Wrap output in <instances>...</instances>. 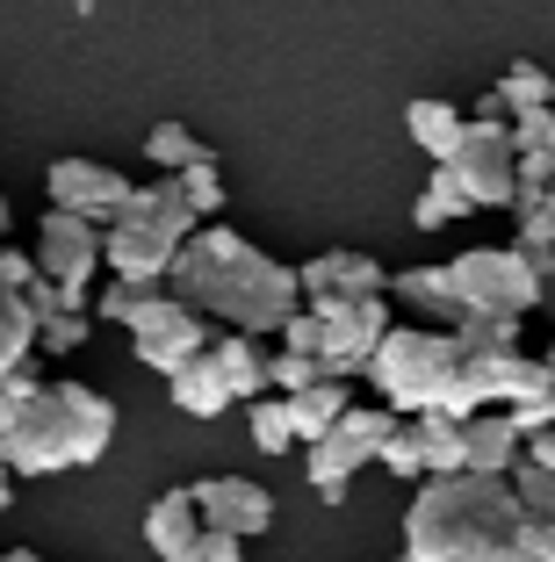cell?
Listing matches in <instances>:
<instances>
[{"label":"cell","instance_id":"6da1fadb","mask_svg":"<svg viewBox=\"0 0 555 562\" xmlns=\"http://www.w3.org/2000/svg\"><path fill=\"white\" fill-rule=\"evenodd\" d=\"M115 440V404L87 382H44L36 368L0 375V462L8 476H66L101 462Z\"/></svg>","mask_w":555,"mask_h":562},{"label":"cell","instance_id":"7a4b0ae2","mask_svg":"<svg viewBox=\"0 0 555 562\" xmlns=\"http://www.w3.org/2000/svg\"><path fill=\"white\" fill-rule=\"evenodd\" d=\"M166 296H180L202 317H224V325L245 331V339H267V331H281L296 311H303V296H296V267L267 260L253 238L224 232V224H202V232L174 252V267H166Z\"/></svg>","mask_w":555,"mask_h":562},{"label":"cell","instance_id":"3957f363","mask_svg":"<svg viewBox=\"0 0 555 562\" xmlns=\"http://www.w3.org/2000/svg\"><path fill=\"white\" fill-rule=\"evenodd\" d=\"M520 519L506 476H425L404 513V562H506Z\"/></svg>","mask_w":555,"mask_h":562},{"label":"cell","instance_id":"277c9868","mask_svg":"<svg viewBox=\"0 0 555 562\" xmlns=\"http://www.w3.org/2000/svg\"><path fill=\"white\" fill-rule=\"evenodd\" d=\"M196 232L202 224H196V210L180 202V188L174 181H145V188H131L123 216L101 232V267H109L115 281H131V289H159L166 267H174V252Z\"/></svg>","mask_w":555,"mask_h":562},{"label":"cell","instance_id":"5b68a950","mask_svg":"<svg viewBox=\"0 0 555 562\" xmlns=\"http://www.w3.org/2000/svg\"><path fill=\"white\" fill-rule=\"evenodd\" d=\"M360 375L382 390V412L419 418V412H433V404H441L447 375H455V339H447L441 325H390Z\"/></svg>","mask_w":555,"mask_h":562},{"label":"cell","instance_id":"8992f818","mask_svg":"<svg viewBox=\"0 0 555 562\" xmlns=\"http://www.w3.org/2000/svg\"><path fill=\"white\" fill-rule=\"evenodd\" d=\"M447 281L469 317H526L541 303V267L520 246H469L462 260H447Z\"/></svg>","mask_w":555,"mask_h":562},{"label":"cell","instance_id":"52a82bcc","mask_svg":"<svg viewBox=\"0 0 555 562\" xmlns=\"http://www.w3.org/2000/svg\"><path fill=\"white\" fill-rule=\"evenodd\" d=\"M404 426L397 412H360V404H346L340 412V426L325 432V440H311V454H303V476H311V491L325 497V505H340L346 497V483L360 476V469L382 454V440Z\"/></svg>","mask_w":555,"mask_h":562},{"label":"cell","instance_id":"ba28073f","mask_svg":"<svg viewBox=\"0 0 555 562\" xmlns=\"http://www.w3.org/2000/svg\"><path fill=\"white\" fill-rule=\"evenodd\" d=\"M447 173L462 181V195L476 210H512L520 195V151H512V123L506 116H469L462 123V145L447 159Z\"/></svg>","mask_w":555,"mask_h":562},{"label":"cell","instance_id":"9c48e42d","mask_svg":"<svg viewBox=\"0 0 555 562\" xmlns=\"http://www.w3.org/2000/svg\"><path fill=\"white\" fill-rule=\"evenodd\" d=\"M131 347L152 375H174V368H188L196 353H210V317L188 311L180 296L145 289V296H137V317H131Z\"/></svg>","mask_w":555,"mask_h":562},{"label":"cell","instance_id":"30bf717a","mask_svg":"<svg viewBox=\"0 0 555 562\" xmlns=\"http://www.w3.org/2000/svg\"><path fill=\"white\" fill-rule=\"evenodd\" d=\"M311 317H318V368L325 375H360L368 368V353L382 347V331H390V311H382V296H325V303H311Z\"/></svg>","mask_w":555,"mask_h":562},{"label":"cell","instance_id":"8fae6325","mask_svg":"<svg viewBox=\"0 0 555 562\" xmlns=\"http://www.w3.org/2000/svg\"><path fill=\"white\" fill-rule=\"evenodd\" d=\"M95 267H101V224L66 216V210H44V216H36V274L58 281V296H66L73 311H87Z\"/></svg>","mask_w":555,"mask_h":562},{"label":"cell","instance_id":"7c38bea8","mask_svg":"<svg viewBox=\"0 0 555 562\" xmlns=\"http://www.w3.org/2000/svg\"><path fill=\"white\" fill-rule=\"evenodd\" d=\"M131 188H137L131 173H115V166H101V159H58L51 181H44V195H51V210L87 216V224L109 232L115 216H123V202H131Z\"/></svg>","mask_w":555,"mask_h":562},{"label":"cell","instance_id":"4fadbf2b","mask_svg":"<svg viewBox=\"0 0 555 562\" xmlns=\"http://www.w3.org/2000/svg\"><path fill=\"white\" fill-rule=\"evenodd\" d=\"M188 491H196V513H202L210 533L253 541V533L275 527V497H267L253 476H210V483H188Z\"/></svg>","mask_w":555,"mask_h":562},{"label":"cell","instance_id":"5bb4252c","mask_svg":"<svg viewBox=\"0 0 555 562\" xmlns=\"http://www.w3.org/2000/svg\"><path fill=\"white\" fill-rule=\"evenodd\" d=\"M296 296L303 303H325V296H390V274H382V260H368V252H318V260L296 267Z\"/></svg>","mask_w":555,"mask_h":562},{"label":"cell","instance_id":"9a60e30c","mask_svg":"<svg viewBox=\"0 0 555 562\" xmlns=\"http://www.w3.org/2000/svg\"><path fill=\"white\" fill-rule=\"evenodd\" d=\"M520 454H526V440L506 412H484V418L462 426V469H469V476H512Z\"/></svg>","mask_w":555,"mask_h":562},{"label":"cell","instance_id":"2e32d148","mask_svg":"<svg viewBox=\"0 0 555 562\" xmlns=\"http://www.w3.org/2000/svg\"><path fill=\"white\" fill-rule=\"evenodd\" d=\"M210 361H217V375H224L231 404H260L267 397V347L260 339L224 331V339H210Z\"/></svg>","mask_w":555,"mask_h":562},{"label":"cell","instance_id":"e0dca14e","mask_svg":"<svg viewBox=\"0 0 555 562\" xmlns=\"http://www.w3.org/2000/svg\"><path fill=\"white\" fill-rule=\"evenodd\" d=\"M462 109L455 101H441V94H419V101H404V131H411V145L425 151L433 166H447L455 159V145H462Z\"/></svg>","mask_w":555,"mask_h":562},{"label":"cell","instance_id":"ac0fdd59","mask_svg":"<svg viewBox=\"0 0 555 562\" xmlns=\"http://www.w3.org/2000/svg\"><path fill=\"white\" fill-rule=\"evenodd\" d=\"M202 533V513H196V491L180 483V491H166V497H152V513H145V548L159 562H174L180 548Z\"/></svg>","mask_w":555,"mask_h":562},{"label":"cell","instance_id":"d6986e66","mask_svg":"<svg viewBox=\"0 0 555 562\" xmlns=\"http://www.w3.org/2000/svg\"><path fill=\"white\" fill-rule=\"evenodd\" d=\"M166 390H174V412H188V418H217L231 404V390H224V375H217L210 353H196L188 368H174V375H166Z\"/></svg>","mask_w":555,"mask_h":562},{"label":"cell","instance_id":"ffe728a7","mask_svg":"<svg viewBox=\"0 0 555 562\" xmlns=\"http://www.w3.org/2000/svg\"><path fill=\"white\" fill-rule=\"evenodd\" d=\"M490 101L506 109V123H512V116H534V109H555V72L534 66V58H512L506 80L490 87Z\"/></svg>","mask_w":555,"mask_h":562},{"label":"cell","instance_id":"44dd1931","mask_svg":"<svg viewBox=\"0 0 555 562\" xmlns=\"http://www.w3.org/2000/svg\"><path fill=\"white\" fill-rule=\"evenodd\" d=\"M281 404H289L296 440H325V432L340 426V412H346V382L325 375V382H311V390H296V397H281Z\"/></svg>","mask_w":555,"mask_h":562},{"label":"cell","instance_id":"7402d4cb","mask_svg":"<svg viewBox=\"0 0 555 562\" xmlns=\"http://www.w3.org/2000/svg\"><path fill=\"white\" fill-rule=\"evenodd\" d=\"M390 289H397L404 303H419L425 317H441V331H455L462 317H469V311L455 303V281H447V267H411V274L390 281Z\"/></svg>","mask_w":555,"mask_h":562},{"label":"cell","instance_id":"603a6c76","mask_svg":"<svg viewBox=\"0 0 555 562\" xmlns=\"http://www.w3.org/2000/svg\"><path fill=\"white\" fill-rule=\"evenodd\" d=\"M520 325L526 317H462L447 339H455V361H498V353H520Z\"/></svg>","mask_w":555,"mask_h":562},{"label":"cell","instance_id":"cb8c5ba5","mask_svg":"<svg viewBox=\"0 0 555 562\" xmlns=\"http://www.w3.org/2000/svg\"><path fill=\"white\" fill-rule=\"evenodd\" d=\"M404 426H411V440H419L425 476H462V426H455V418L419 412V418H404Z\"/></svg>","mask_w":555,"mask_h":562},{"label":"cell","instance_id":"d4e9b609","mask_svg":"<svg viewBox=\"0 0 555 562\" xmlns=\"http://www.w3.org/2000/svg\"><path fill=\"white\" fill-rule=\"evenodd\" d=\"M145 159L159 166L166 181H174V173H188V166H202V159H210V145H202V137L188 131V123H152V137H145Z\"/></svg>","mask_w":555,"mask_h":562},{"label":"cell","instance_id":"484cf974","mask_svg":"<svg viewBox=\"0 0 555 562\" xmlns=\"http://www.w3.org/2000/svg\"><path fill=\"white\" fill-rule=\"evenodd\" d=\"M476 202L462 195V181L447 173V166H433V181H425V195H419V210H411V224L419 232H441V224H455V216H469Z\"/></svg>","mask_w":555,"mask_h":562},{"label":"cell","instance_id":"4316f807","mask_svg":"<svg viewBox=\"0 0 555 562\" xmlns=\"http://www.w3.org/2000/svg\"><path fill=\"white\" fill-rule=\"evenodd\" d=\"M36 353V317L22 296H0V375H15V368H30Z\"/></svg>","mask_w":555,"mask_h":562},{"label":"cell","instance_id":"83f0119b","mask_svg":"<svg viewBox=\"0 0 555 562\" xmlns=\"http://www.w3.org/2000/svg\"><path fill=\"white\" fill-rule=\"evenodd\" d=\"M245 432H253L260 454H289V447H296V426H289V404H281V397L253 404V412H245Z\"/></svg>","mask_w":555,"mask_h":562},{"label":"cell","instance_id":"f1b7e54d","mask_svg":"<svg viewBox=\"0 0 555 562\" xmlns=\"http://www.w3.org/2000/svg\"><path fill=\"white\" fill-rule=\"evenodd\" d=\"M174 188H180V202L196 210V224L224 210V173H217V159H202V166H188V173H174Z\"/></svg>","mask_w":555,"mask_h":562},{"label":"cell","instance_id":"f546056e","mask_svg":"<svg viewBox=\"0 0 555 562\" xmlns=\"http://www.w3.org/2000/svg\"><path fill=\"white\" fill-rule=\"evenodd\" d=\"M506 483H512V497H520L526 519H555V476H548V469H534V462L520 454V469H512Z\"/></svg>","mask_w":555,"mask_h":562},{"label":"cell","instance_id":"4dcf8cb0","mask_svg":"<svg viewBox=\"0 0 555 562\" xmlns=\"http://www.w3.org/2000/svg\"><path fill=\"white\" fill-rule=\"evenodd\" d=\"M325 382V368L303 361V353H267V397H296V390H311Z\"/></svg>","mask_w":555,"mask_h":562},{"label":"cell","instance_id":"1f68e13d","mask_svg":"<svg viewBox=\"0 0 555 562\" xmlns=\"http://www.w3.org/2000/svg\"><path fill=\"white\" fill-rule=\"evenodd\" d=\"M87 331H95V317H87V311H58V317L36 325V347H44V353H80Z\"/></svg>","mask_w":555,"mask_h":562},{"label":"cell","instance_id":"d6a6232c","mask_svg":"<svg viewBox=\"0 0 555 562\" xmlns=\"http://www.w3.org/2000/svg\"><path fill=\"white\" fill-rule=\"evenodd\" d=\"M512 151H520V159H555V109L512 116Z\"/></svg>","mask_w":555,"mask_h":562},{"label":"cell","instance_id":"836d02e7","mask_svg":"<svg viewBox=\"0 0 555 562\" xmlns=\"http://www.w3.org/2000/svg\"><path fill=\"white\" fill-rule=\"evenodd\" d=\"M506 562H555V519H520Z\"/></svg>","mask_w":555,"mask_h":562},{"label":"cell","instance_id":"e575fe53","mask_svg":"<svg viewBox=\"0 0 555 562\" xmlns=\"http://www.w3.org/2000/svg\"><path fill=\"white\" fill-rule=\"evenodd\" d=\"M137 296H145V289H131V281H109V289L87 303V317H95V325H131V317H137Z\"/></svg>","mask_w":555,"mask_h":562},{"label":"cell","instance_id":"d590c367","mask_svg":"<svg viewBox=\"0 0 555 562\" xmlns=\"http://www.w3.org/2000/svg\"><path fill=\"white\" fill-rule=\"evenodd\" d=\"M390 476H404V483H419L425 476V462H419V440H411V426H397L390 440H382V454H376Z\"/></svg>","mask_w":555,"mask_h":562},{"label":"cell","instance_id":"8d00e7d4","mask_svg":"<svg viewBox=\"0 0 555 562\" xmlns=\"http://www.w3.org/2000/svg\"><path fill=\"white\" fill-rule=\"evenodd\" d=\"M174 562H245V541H231V533H210V527H202Z\"/></svg>","mask_w":555,"mask_h":562},{"label":"cell","instance_id":"74e56055","mask_svg":"<svg viewBox=\"0 0 555 562\" xmlns=\"http://www.w3.org/2000/svg\"><path fill=\"white\" fill-rule=\"evenodd\" d=\"M30 281H36V252H22V246H0V289H8V296H22Z\"/></svg>","mask_w":555,"mask_h":562},{"label":"cell","instance_id":"f35d334b","mask_svg":"<svg viewBox=\"0 0 555 562\" xmlns=\"http://www.w3.org/2000/svg\"><path fill=\"white\" fill-rule=\"evenodd\" d=\"M526 462H534V469H548V476H555V426L526 432Z\"/></svg>","mask_w":555,"mask_h":562},{"label":"cell","instance_id":"ab89813d","mask_svg":"<svg viewBox=\"0 0 555 562\" xmlns=\"http://www.w3.org/2000/svg\"><path fill=\"white\" fill-rule=\"evenodd\" d=\"M541 303H548V311H555V252H548V260H541Z\"/></svg>","mask_w":555,"mask_h":562},{"label":"cell","instance_id":"60d3db41","mask_svg":"<svg viewBox=\"0 0 555 562\" xmlns=\"http://www.w3.org/2000/svg\"><path fill=\"white\" fill-rule=\"evenodd\" d=\"M15 505V476H8V462H0V513Z\"/></svg>","mask_w":555,"mask_h":562},{"label":"cell","instance_id":"b9f144b4","mask_svg":"<svg viewBox=\"0 0 555 562\" xmlns=\"http://www.w3.org/2000/svg\"><path fill=\"white\" fill-rule=\"evenodd\" d=\"M0 562H44L36 548H0Z\"/></svg>","mask_w":555,"mask_h":562},{"label":"cell","instance_id":"7bdbcfd3","mask_svg":"<svg viewBox=\"0 0 555 562\" xmlns=\"http://www.w3.org/2000/svg\"><path fill=\"white\" fill-rule=\"evenodd\" d=\"M8 224H15V216H8V202H0V238H8Z\"/></svg>","mask_w":555,"mask_h":562},{"label":"cell","instance_id":"ee69618b","mask_svg":"<svg viewBox=\"0 0 555 562\" xmlns=\"http://www.w3.org/2000/svg\"><path fill=\"white\" fill-rule=\"evenodd\" d=\"M541 368H548V375H555V347H548V353H541Z\"/></svg>","mask_w":555,"mask_h":562},{"label":"cell","instance_id":"f6af8a7d","mask_svg":"<svg viewBox=\"0 0 555 562\" xmlns=\"http://www.w3.org/2000/svg\"><path fill=\"white\" fill-rule=\"evenodd\" d=\"M548 216H555V188H548Z\"/></svg>","mask_w":555,"mask_h":562},{"label":"cell","instance_id":"bcb514c9","mask_svg":"<svg viewBox=\"0 0 555 562\" xmlns=\"http://www.w3.org/2000/svg\"><path fill=\"white\" fill-rule=\"evenodd\" d=\"M0 296H8V289H0Z\"/></svg>","mask_w":555,"mask_h":562},{"label":"cell","instance_id":"7dc6e473","mask_svg":"<svg viewBox=\"0 0 555 562\" xmlns=\"http://www.w3.org/2000/svg\"><path fill=\"white\" fill-rule=\"evenodd\" d=\"M397 562H404V555H397Z\"/></svg>","mask_w":555,"mask_h":562}]
</instances>
